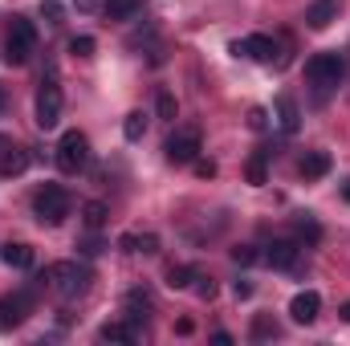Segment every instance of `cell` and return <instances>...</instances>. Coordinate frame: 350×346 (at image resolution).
Returning a JSON list of instances; mask_svg holds the SVG:
<instances>
[{"mask_svg": "<svg viewBox=\"0 0 350 346\" xmlns=\"http://www.w3.org/2000/svg\"><path fill=\"white\" fill-rule=\"evenodd\" d=\"M338 318H342V322H350V302L342 306V310H338Z\"/></svg>", "mask_w": 350, "mask_h": 346, "instance_id": "obj_38", "label": "cell"}, {"mask_svg": "<svg viewBox=\"0 0 350 346\" xmlns=\"http://www.w3.org/2000/svg\"><path fill=\"white\" fill-rule=\"evenodd\" d=\"M249 127H253V131H265V127H269V114H265L261 106H253V110H249Z\"/></svg>", "mask_w": 350, "mask_h": 346, "instance_id": "obj_30", "label": "cell"}, {"mask_svg": "<svg viewBox=\"0 0 350 346\" xmlns=\"http://www.w3.org/2000/svg\"><path fill=\"white\" fill-rule=\"evenodd\" d=\"M342 74H347V62L338 57V53H314L310 62H306V78L318 86V98L326 94V90H334L342 82Z\"/></svg>", "mask_w": 350, "mask_h": 346, "instance_id": "obj_1", "label": "cell"}, {"mask_svg": "<svg viewBox=\"0 0 350 346\" xmlns=\"http://www.w3.org/2000/svg\"><path fill=\"white\" fill-rule=\"evenodd\" d=\"M196 175H200V179H212V175H216V163H212V159H196Z\"/></svg>", "mask_w": 350, "mask_h": 346, "instance_id": "obj_31", "label": "cell"}, {"mask_svg": "<svg viewBox=\"0 0 350 346\" xmlns=\"http://www.w3.org/2000/svg\"><path fill=\"white\" fill-rule=\"evenodd\" d=\"M155 110H159V118L175 122V114H179V106H175V94H167V90H163V94L155 98Z\"/></svg>", "mask_w": 350, "mask_h": 346, "instance_id": "obj_26", "label": "cell"}, {"mask_svg": "<svg viewBox=\"0 0 350 346\" xmlns=\"http://www.w3.org/2000/svg\"><path fill=\"white\" fill-rule=\"evenodd\" d=\"M326 172H330V155H326V151H306V159H301V179H322Z\"/></svg>", "mask_w": 350, "mask_h": 346, "instance_id": "obj_17", "label": "cell"}, {"mask_svg": "<svg viewBox=\"0 0 350 346\" xmlns=\"http://www.w3.org/2000/svg\"><path fill=\"white\" fill-rule=\"evenodd\" d=\"M281 330H277V322L269 318V314H257L253 318V343H265V338H277Z\"/></svg>", "mask_w": 350, "mask_h": 346, "instance_id": "obj_24", "label": "cell"}, {"mask_svg": "<svg viewBox=\"0 0 350 346\" xmlns=\"http://www.w3.org/2000/svg\"><path fill=\"white\" fill-rule=\"evenodd\" d=\"M232 53H237V57H253V62H273V41H269L265 33H253V37L237 41Z\"/></svg>", "mask_w": 350, "mask_h": 346, "instance_id": "obj_10", "label": "cell"}, {"mask_svg": "<svg viewBox=\"0 0 350 346\" xmlns=\"http://www.w3.org/2000/svg\"><path fill=\"white\" fill-rule=\"evenodd\" d=\"M257 257H261V253H257L253 245H241V249H232V261H237V265H253Z\"/></svg>", "mask_w": 350, "mask_h": 346, "instance_id": "obj_28", "label": "cell"}, {"mask_svg": "<svg viewBox=\"0 0 350 346\" xmlns=\"http://www.w3.org/2000/svg\"><path fill=\"white\" fill-rule=\"evenodd\" d=\"M122 135H126L131 143H139V139L147 135V114H143V110H131L126 122H122Z\"/></svg>", "mask_w": 350, "mask_h": 346, "instance_id": "obj_20", "label": "cell"}, {"mask_svg": "<svg viewBox=\"0 0 350 346\" xmlns=\"http://www.w3.org/2000/svg\"><path fill=\"white\" fill-rule=\"evenodd\" d=\"M334 21V0H314L310 8H306V25L310 29H326Z\"/></svg>", "mask_w": 350, "mask_h": 346, "instance_id": "obj_18", "label": "cell"}, {"mask_svg": "<svg viewBox=\"0 0 350 346\" xmlns=\"http://www.w3.org/2000/svg\"><path fill=\"white\" fill-rule=\"evenodd\" d=\"M196 281H200V285H196V293H200L204 302H208V297H216V281H212V277H200V273H196Z\"/></svg>", "mask_w": 350, "mask_h": 346, "instance_id": "obj_29", "label": "cell"}, {"mask_svg": "<svg viewBox=\"0 0 350 346\" xmlns=\"http://www.w3.org/2000/svg\"><path fill=\"white\" fill-rule=\"evenodd\" d=\"M102 12H106V21H131L143 12V0H106Z\"/></svg>", "mask_w": 350, "mask_h": 346, "instance_id": "obj_15", "label": "cell"}, {"mask_svg": "<svg viewBox=\"0 0 350 346\" xmlns=\"http://www.w3.org/2000/svg\"><path fill=\"white\" fill-rule=\"evenodd\" d=\"M98 8V0H78V12H94Z\"/></svg>", "mask_w": 350, "mask_h": 346, "instance_id": "obj_36", "label": "cell"}, {"mask_svg": "<svg viewBox=\"0 0 350 346\" xmlns=\"http://www.w3.org/2000/svg\"><path fill=\"white\" fill-rule=\"evenodd\" d=\"M0 106H4V90H0Z\"/></svg>", "mask_w": 350, "mask_h": 346, "instance_id": "obj_40", "label": "cell"}, {"mask_svg": "<svg viewBox=\"0 0 350 346\" xmlns=\"http://www.w3.org/2000/svg\"><path fill=\"white\" fill-rule=\"evenodd\" d=\"M167 159L172 163H196V155H200V131L196 127H179L172 139H167Z\"/></svg>", "mask_w": 350, "mask_h": 346, "instance_id": "obj_7", "label": "cell"}, {"mask_svg": "<svg viewBox=\"0 0 350 346\" xmlns=\"http://www.w3.org/2000/svg\"><path fill=\"white\" fill-rule=\"evenodd\" d=\"M33 212H37L41 224H62V220L70 216V196H66V187L45 183V187L33 196Z\"/></svg>", "mask_w": 350, "mask_h": 346, "instance_id": "obj_2", "label": "cell"}, {"mask_svg": "<svg viewBox=\"0 0 350 346\" xmlns=\"http://www.w3.org/2000/svg\"><path fill=\"white\" fill-rule=\"evenodd\" d=\"M0 261H4L8 269H29V265H33V249H29V245H21V241H16V245L8 241V245L0 249Z\"/></svg>", "mask_w": 350, "mask_h": 346, "instance_id": "obj_16", "label": "cell"}, {"mask_svg": "<svg viewBox=\"0 0 350 346\" xmlns=\"http://www.w3.org/2000/svg\"><path fill=\"white\" fill-rule=\"evenodd\" d=\"M342 200H347V204H350V179H347V183H342Z\"/></svg>", "mask_w": 350, "mask_h": 346, "instance_id": "obj_39", "label": "cell"}, {"mask_svg": "<svg viewBox=\"0 0 350 346\" xmlns=\"http://www.w3.org/2000/svg\"><path fill=\"white\" fill-rule=\"evenodd\" d=\"M33 45H37V29H33V21L16 16V21H12V29H8V45H4L8 66H25V62H29V53H33Z\"/></svg>", "mask_w": 350, "mask_h": 346, "instance_id": "obj_5", "label": "cell"}, {"mask_svg": "<svg viewBox=\"0 0 350 346\" xmlns=\"http://www.w3.org/2000/svg\"><path fill=\"white\" fill-rule=\"evenodd\" d=\"M98 334H102V343H135L139 338V322H106Z\"/></svg>", "mask_w": 350, "mask_h": 346, "instance_id": "obj_14", "label": "cell"}, {"mask_svg": "<svg viewBox=\"0 0 350 346\" xmlns=\"http://www.w3.org/2000/svg\"><path fill=\"white\" fill-rule=\"evenodd\" d=\"M62 122V86L53 78H45L37 90V127L41 131H53Z\"/></svg>", "mask_w": 350, "mask_h": 346, "instance_id": "obj_6", "label": "cell"}, {"mask_svg": "<svg viewBox=\"0 0 350 346\" xmlns=\"http://www.w3.org/2000/svg\"><path fill=\"white\" fill-rule=\"evenodd\" d=\"M212 343H220V346H228V343H232V334H228V330H216V334H212Z\"/></svg>", "mask_w": 350, "mask_h": 346, "instance_id": "obj_35", "label": "cell"}, {"mask_svg": "<svg viewBox=\"0 0 350 346\" xmlns=\"http://www.w3.org/2000/svg\"><path fill=\"white\" fill-rule=\"evenodd\" d=\"M318 310H322V297H318L314 289H301V293H293V302H289V318L301 322V326H310V322L318 318Z\"/></svg>", "mask_w": 350, "mask_h": 346, "instance_id": "obj_9", "label": "cell"}, {"mask_svg": "<svg viewBox=\"0 0 350 346\" xmlns=\"http://www.w3.org/2000/svg\"><path fill=\"white\" fill-rule=\"evenodd\" d=\"M191 277H196V269H191V265H172V269H167V285H172V289H187V285H191Z\"/></svg>", "mask_w": 350, "mask_h": 346, "instance_id": "obj_25", "label": "cell"}, {"mask_svg": "<svg viewBox=\"0 0 350 346\" xmlns=\"http://www.w3.org/2000/svg\"><path fill=\"white\" fill-rule=\"evenodd\" d=\"M106 204L102 200H90V204H82V220H86V228H102L106 224Z\"/></svg>", "mask_w": 350, "mask_h": 346, "instance_id": "obj_23", "label": "cell"}, {"mask_svg": "<svg viewBox=\"0 0 350 346\" xmlns=\"http://www.w3.org/2000/svg\"><path fill=\"white\" fill-rule=\"evenodd\" d=\"M25 168H29V155H25L21 147H8V151L0 155V172L4 175H21Z\"/></svg>", "mask_w": 350, "mask_h": 346, "instance_id": "obj_19", "label": "cell"}, {"mask_svg": "<svg viewBox=\"0 0 350 346\" xmlns=\"http://www.w3.org/2000/svg\"><path fill=\"white\" fill-rule=\"evenodd\" d=\"M41 12H45L49 21H57V16H62V4H57V0H45V4H41Z\"/></svg>", "mask_w": 350, "mask_h": 346, "instance_id": "obj_33", "label": "cell"}, {"mask_svg": "<svg viewBox=\"0 0 350 346\" xmlns=\"http://www.w3.org/2000/svg\"><path fill=\"white\" fill-rule=\"evenodd\" d=\"M118 245H122L126 253H147V257L159 253V237H155V232H126Z\"/></svg>", "mask_w": 350, "mask_h": 346, "instance_id": "obj_13", "label": "cell"}, {"mask_svg": "<svg viewBox=\"0 0 350 346\" xmlns=\"http://www.w3.org/2000/svg\"><path fill=\"white\" fill-rule=\"evenodd\" d=\"M277 122H281L285 135H297V127H301V110H297L293 94H277Z\"/></svg>", "mask_w": 350, "mask_h": 346, "instance_id": "obj_11", "label": "cell"}, {"mask_svg": "<svg viewBox=\"0 0 350 346\" xmlns=\"http://www.w3.org/2000/svg\"><path fill=\"white\" fill-rule=\"evenodd\" d=\"M269 155H273V151H257V155L245 163V175H249V183H257V187H261V183H269V172H265V159H269Z\"/></svg>", "mask_w": 350, "mask_h": 346, "instance_id": "obj_21", "label": "cell"}, {"mask_svg": "<svg viewBox=\"0 0 350 346\" xmlns=\"http://www.w3.org/2000/svg\"><path fill=\"white\" fill-rule=\"evenodd\" d=\"M33 310V293H12V297H0V330H12L29 318Z\"/></svg>", "mask_w": 350, "mask_h": 346, "instance_id": "obj_8", "label": "cell"}, {"mask_svg": "<svg viewBox=\"0 0 350 346\" xmlns=\"http://www.w3.org/2000/svg\"><path fill=\"white\" fill-rule=\"evenodd\" d=\"M45 277H49V285H53L62 297H78V293H86V285H90V273L82 269V265H74V261H57V265H49Z\"/></svg>", "mask_w": 350, "mask_h": 346, "instance_id": "obj_3", "label": "cell"}, {"mask_svg": "<svg viewBox=\"0 0 350 346\" xmlns=\"http://www.w3.org/2000/svg\"><path fill=\"white\" fill-rule=\"evenodd\" d=\"M265 261H269L273 269H293V265H297V245H293V241H273L269 253H265Z\"/></svg>", "mask_w": 350, "mask_h": 346, "instance_id": "obj_12", "label": "cell"}, {"mask_svg": "<svg viewBox=\"0 0 350 346\" xmlns=\"http://www.w3.org/2000/svg\"><path fill=\"white\" fill-rule=\"evenodd\" d=\"M90 163V139L82 131H66L62 143H57V168L66 175H78Z\"/></svg>", "mask_w": 350, "mask_h": 346, "instance_id": "obj_4", "label": "cell"}, {"mask_svg": "<svg viewBox=\"0 0 350 346\" xmlns=\"http://www.w3.org/2000/svg\"><path fill=\"white\" fill-rule=\"evenodd\" d=\"M232 293H237V297H241V302H245V297H253V285H249V281H245V277H241V281H237V285H232Z\"/></svg>", "mask_w": 350, "mask_h": 346, "instance_id": "obj_34", "label": "cell"}, {"mask_svg": "<svg viewBox=\"0 0 350 346\" xmlns=\"http://www.w3.org/2000/svg\"><path fill=\"white\" fill-rule=\"evenodd\" d=\"M147 310H151V297H147L143 289H131V293H126V314H131V322H139Z\"/></svg>", "mask_w": 350, "mask_h": 346, "instance_id": "obj_22", "label": "cell"}, {"mask_svg": "<svg viewBox=\"0 0 350 346\" xmlns=\"http://www.w3.org/2000/svg\"><path fill=\"white\" fill-rule=\"evenodd\" d=\"M297 232H301V237H310V241H318V237H322V232H318V224H310V220H297Z\"/></svg>", "mask_w": 350, "mask_h": 346, "instance_id": "obj_32", "label": "cell"}, {"mask_svg": "<svg viewBox=\"0 0 350 346\" xmlns=\"http://www.w3.org/2000/svg\"><path fill=\"white\" fill-rule=\"evenodd\" d=\"M94 49H98L94 37H74V41H70V53H74V57H94Z\"/></svg>", "mask_w": 350, "mask_h": 346, "instance_id": "obj_27", "label": "cell"}, {"mask_svg": "<svg viewBox=\"0 0 350 346\" xmlns=\"http://www.w3.org/2000/svg\"><path fill=\"white\" fill-rule=\"evenodd\" d=\"M8 147H12V139H8V135H0V155H4Z\"/></svg>", "mask_w": 350, "mask_h": 346, "instance_id": "obj_37", "label": "cell"}]
</instances>
